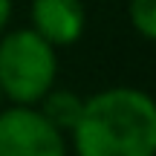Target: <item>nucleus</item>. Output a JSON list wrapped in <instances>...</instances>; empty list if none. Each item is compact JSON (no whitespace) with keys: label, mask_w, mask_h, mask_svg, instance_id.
<instances>
[{"label":"nucleus","mask_w":156,"mask_h":156,"mask_svg":"<svg viewBox=\"0 0 156 156\" xmlns=\"http://www.w3.org/2000/svg\"><path fill=\"white\" fill-rule=\"evenodd\" d=\"M67 145L75 156H156V104L136 87H107L84 98Z\"/></svg>","instance_id":"f257e3e1"},{"label":"nucleus","mask_w":156,"mask_h":156,"mask_svg":"<svg viewBox=\"0 0 156 156\" xmlns=\"http://www.w3.org/2000/svg\"><path fill=\"white\" fill-rule=\"evenodd\" d=\"M58 81V49L29 26L0 35V98L15 107H38Z\"/></svg>","instance_id":"f03ea898"},{"label":"nucleus","mask_w":156,"mask_h":156,"mask_svg":"<svg viewBox=\"0 0 156 156\" xmlns=\"http://www.w3.org/2000/svg\"><path fill=\"white\" fill-rule=\"evenodd\" d=\"M0 156H69V145L38 107L12 104L0 107Z\"/></svg>","instance_id":"7ed1b4c3"},{"label":"nucleus","mask_w":156,"mask_h":156,"mask_svg":"<svg viewBox=\"0 0 156 156\" xmlns=\"http://www.w3.org/2000/svg\"><path fill=\"white\" fill-rule=\"evenodd\" d=\"M32 32L44 38L52 49L73 46L87 29V6L81 0H32L29 6Z\"/></svg>","instance_id":"20e7f679"},{"label":"nucleus","mask_w":156,"mask_h":156,"mask_svg":"<svg viewBox=\"0 0 156 156\" xmlns=\"http://www.w3.org/2000/svg\"><path fill=\"white\" fill-rule=\"evenodd\" d=\"M81 110H84V98L73 90H49L46 98L38 104V113L64 136H69V130L75 127Z\"/></svg>","instance_id":"39448f33"},{"label":"nucleus","mask_w":156,"mask_h":156,"mask_svg":"<svg viewBox=\"0 0 156 156\" xmlns=\"http://www.w3.org/2000/svg\"><path fill=\"white\" fill-rule=\"evenodd\" d=\"M127 17L133 29L145 41L156 38V0H130L127 3Z\"/></svg>","instance_id":"423d86ee"},{"label":"nucleus","mask_w":156,"mask_h":156,"mask_svg":"<svg viewBox=\"0 0 156 156\" xmlns=\"http://www.w3.org/2000/svg\"><path fill=\"white\" fill-rule=\"evenodd\" d=\"M9 20H12V0H0V35L6 32Z\"/></svg>","instance_id":"0eeeda50"},{"label":"nucleus","mask_w":156,"mask_h":156,"mask_svg":"<svg viewBox=\"0 0 156 156\" xmlns=\"http://www.w3.org/2000/svg\"><path fill=\"white\" fill-rule=\"evenodd\" d=\"M0 101H3V98H0Z\"/></svg>","instance_id":"6e6552de"}]
</instances>
